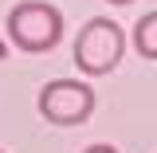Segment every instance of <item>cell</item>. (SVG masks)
<instances>
[{"mask_svg": "<svg viewBox=\"0 0 157 153\" xmlns=\"http://www.w3.org/2000/svg\"><path fill=\"white\" fill-rule=\"evenodd\" d=\"M8 39L28 55L51 51L63 39V12L43 0H24L8 12Z\"/></svg>", "mask_w": 157, "mask_h": 153, "instance_id": "1", "label": "cell"}, {"mask_svg": "<svg viewBox=\"0 0 157 153\" xmlns=\"http://www.w3.org/2000/svg\"><path fill=\"white\" fill-rule=\"evenodd\" d=\"M122 51H126V32L106 16L86 20L78 39H75V63H78V71L90 75V78L110 75L122 63Z\"/></svg>", "mask_w": 157, "mask_h": 153, "instance_id": "2", "label": "cell"}, {"mask_svg": "<svg viewBox=\"0 0 157 153\" xmlns=\"http://www.w3.org/2000/svg\"><path fill=\"white\" fill-rule=\"evenodd\" d=\"M39 114L51 126H78L94 114V90L78 78H51L39 90Z\"/></svg>", "mask_w": 157, "mask_h": 153, "instance_id": "3", "label": "cell"}, {"mask_svg": "<svg viewBox=\"0 0 157 153\" xmlns=\"http://www.w3.org/2000/svg\"><path fill=\"white\" fill-rule=\"evenodd\" d=\"M134 47L141 59H157V12H145L134 24Z\"/></svg>", "mask_w": 157, "mask_h": 153, "instance_id": "4", "label": "cell"}, {"mask_svg": "<svg viewBox=\"0 0 157 153\" xmlns=\"http://www.w3.org/2000/svg\"><path fill=\"white\" fill-rule=\"evenodd\" d=\"M82 153H118L114 145H90V149H82Z\"/></svg>", "mask_w": 157, "mask_h": 153, "instance_id": "5", "label": "cell"}, {"mask_svg": "<svg viewBox=\"0 0 157 153\" xmlns=\"http://www.w3.org/2000/svg\"><path fill=\"white\" fill-rule=\"evenodd\" d=\"M4 55H8V43H4V39H0V63H4Z\"/></svg>", "mask_w": 157, "mask_h": 153, "instance_id": "6", "label": "cell"}, {"mask_svg": "<svg viewBox=\"0 0 157 153\" xmlns=\"http://www.w3.org/2000/svg\"><path fill=\"white\" fill-rule=\"evenodd\" d=\"M110 4H134V0H110Z\"/></svg>", "mask_w": 157, "mask_h": 153, "instance_id": "7", "label": "cell"}]
</instances>
